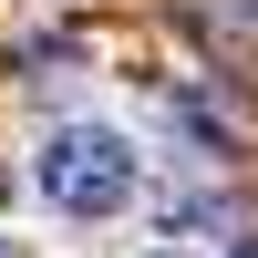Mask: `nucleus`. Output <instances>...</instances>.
<instances>
[{
  "label": "nucleus",
  "instance_id": "obj_1",
  "mask_svg": "<svg viewBox=\"0 0 258 258\" xmlns=\"http://www.w3.org/2000/svg\"><path fill=\"white\" fill-rule=\"evenodd\" d=\"M41 197H52L62 217H114V207H135V145H124L114 124H62V135L41 145Z\"/></svg>",
  "mask_w": 258,
  "mask_h": 258
},
{
  "label": "nucleus",
  "instance_id": "obj_2",
  "mask_svg": "<svg viewBox=\"0 0 258 258\" xmlns=\"http://www.w3.org/2000/svg\"><path fill=\"white\" fill-rule=\"evenodd\" d=\"M186 11L207 31H227V41H258V0H186Z\"/></svg>",
  "mask_w": 258,
  "mask_h": 258
},
{
  "label": "nucleus",
  "instance_id": "obj_3",
  "mask_svg": "<svg viewBox=\"0 0 258 258\" xmlns=\"http://www.w3.org/2000/svg\"><path fill=\"white\" fill-rule=\"evenodd\" d=\"M227 258H258V238H238V248H227Z\"/></svg>",
  "mask_w": 258,
  "mask_h": 258
},
{
  "label": "nucleus",
  "instance_id": "obj_4",
  "mask_svg": "<svg viewBox=\"0 0 258 258\" xmlns=\"http://www.w3.org/2000/svg\"><path fill=\"white\" fill-rule=\"evenodd\" d=\"M0 207H11V176H0Z\"/></svg>",
  "mask_w": 258,
  "mask_h": 258
},
{
  "label": "nucleus",
  "instance_id": "obj_5",
  "mask_svg": "<svg viewBox=\"0 0 258 258\" xmlns=\"http://www.w3.org/2000/svg\"><path fill=\"white\" fill-rule=\"evenodd\" d=\"M0 258H21V248H11V238H0Z\"/></svg>",
  "mask_w": 258,
  "mask_h": 258
},
{
  "label": "nucleus",
  "instance_id": "obj_6",
  "mask_svg": "<svg viewBox=\"0 0 258 258\" xmlns=\"http://www.w3.org/2000/svg\"><path fill=\"white\" fill-rule=\"evenodd\" d=\"M165 258H176V248H165Z\"/></svg>",
  "mask_w": 258,
  "mask_h": 258
}]
</instances>
